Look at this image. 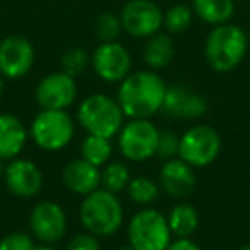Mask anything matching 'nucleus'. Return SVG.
Wrapping results in <instances>:
<instances>
[{
	"mask_svg": "<svg viewBox=\"0 0 250 250\" xmlns=\"http://www.w3.org/2000/svg\"><path fill=\"white\" fill-rule=\"evenodd\" d=\"M167 83L156 70H136L130 72L117 91V101L125 118H153L161 113Z\"/></svg>",
	"mask_w": 250,
	"mask_h": 250,
	"instance_id": "f257e3e1",
	"label": "nucleus"
},
{
	"mask_svg": "<svg viewBox=\"0 0 250 250\" xmlns=\"http://www.w3.org/2000/svg\"><path fill=\"white\" fill-rule=\"evenodd\" d=\"M124 206L117 194L101 187L83 197L79 206V221L84 231L98 238L115 235L124 225Z\"/></svg>",
	"mask_w": 250,
	"mask_h": 250,
	"instance_id": "f03ea898",
	"label": "nucleus"
},
{
	"mask_svg": "<svg viewBox=\"0 0 250 250\" xmlns=\"http://www.w3.org/2000/svg\"><path fill=\"white\" fill-rule=\"evenodd\" d=\"M249 36L240 26L229 22L214 26L204 45V55L209 67L219 74L235 70L249 52Z\"/></svg>",
	"mask_w": 250,
	"mask_h": 250,
	"instance_id": "7ed1b4c3",
	"label": "nucleus"
},
{
	"mask_svg": "<svg viewBox=\"0 0 250 250\" xmlns=\"http://www.w3.org/2000/svg\"><path fill=\"white\" fill-rule=\"evenodd\" d=\"M77 122L91 136L113 139L125 124V115L117 98L103 93L86 96L77 106Z\"/></svg>",
	"mask_w": 250,
	"mask_h": 250,
	"instance_id": "20e7f679",
	"label": "nucleus"
},
{
	"mask_svg": "<svg viewBox=\"0 0 250 250\" xmlns=\"http://www.w3.org/2000/svg\"><path fill=\"white\" fill-rule=\"evenodd\" d=\"M76 122L67 110H40L29 127V137L46 153L62 151L72 143Z\"/></svg>",
	"mask_w": 250,
	"mask_h": 250,
	"instance_id": "39448f33",
	"label": "nucleus"
},
{
	"mask_svg": "<svg viewBox=\"0 0 250 250\" xmlns=\"http://www.w3.org/2000/svg\"><path fill=\"white\" fill-rule=\"evenodd\" d=\"M127 238L136 250H167L173 235L167 216L149 206L134 212L129 219Z\"/></svg>",
	"mask_w": 250,
	"mask_h": 250,
	"instance_id": "423d86ee",
	"label": "nucleus"
},
{
	"mask_svg": "<svg viewBox=\"0 0 250 250\" xmlns=\"http://www.w3.org/2000/svg\"><path fill=\"white\" fill-rule=\"evenodd\" d=\"M160 129L151 118H127L117 134V144L120 154L127 161L144 163L156 156Z\"/></svg>",
	"mask_w": 250,
	"mask_h": 250,
	"instance_id": "0eeeda50",
	"label": "nucleus"
},
{
	"mask_svg": "<svg viewBox=\"0 0 250 250\" xmlns=\"http://www.w3.org/2000/svg\"><path fill=\"white\" fill-rule=\"evenodd\" d=\"M221 147L223 143L218 130L211 125L199 124L180 136L178 158H182L192 168H204L218 160Z\"/></svg>",
	"mask_w": 250,
	"mask_h": 250,
	"instance_id": "6e6552de",
	"label": "nucleus"
},
{
	"mask_svg": "<svg viewBox=\"0 0 250 250\" xmlns=\"http://www.w3.org/2000/svg\"><path fill=\"white\" fill-rule=\"evenodd\" d=\"M67 214L55 201H40L29 212V231L40 243L55 245L67 235Z\"/></svg>",
	"mask_w": 250,
	"mask_h": 250,
	"instance_id": "1a4fd4ad",
	"label": "nucleus"
},
{
	"mask_svg": "<svg viewBox=\"0 0 250 250\" xmlns=\"http://www.w3.org/2000/svg\"><path fill=\"white\" fill-rule=\"evenodd\" d=\"M91 67L101 81L120 84L130 74L132 57L118 42L100 43L91 53Z\"/></svg>",
	"mask_w": 250,
	"mask_h": 250,
	"instance_id": "9d476101",
	"label": "nucleus"
},
{
	"mask_svg": "<svg viewBox=\"0 0 250 250\" xmlns=\"http://www.w3.org/2000/svg\"><path fill=\"white\" fill-rule=\"evenodd\" d=\"M163 11L151 0H129L120 12L124 31L134 38H151L163 28Z\"/></svg>",
	"mask_w": 250,
	"mask_h": 250,
	"instance_id": "9b49d317",
	"label": "nucleus"
},
{
	"mask_svg": "<svg viewBox=\"0 0 250 250\" xmlns=\"http://www.w3.org/2000/svg\"><path fill=\"white\" fill-rule=\"evenodd\" d=\"M77 98V83L65 72H50L36 84L35 100L40 110H67Z\"/></svg>",
	"mask_w": 250,
	"mask_h": 250,
	"instance_id": "f8f14e48",
	"label": "nucleus"
},
{
	"mask_svg": "<svg viewBox=\"0 0 250 250\" xmlns=\"http://www.w3.org/2000/svg\"><path fill=\"white\" fill-rule=\"evenodd\" d=\"M35 65V46L26 36L9 35L0 42V76L22 79Z\"/></svg>",
	"mask_w": 250,
	"mask_h": 250,
	"instance_id": "ddd939ff",
	"label": "nucleus"
},
{
	"mask_svg": "<svg viewBox=\"0 0 250 250\" xmlns=\"http://www.w3.org/2000/svg\"><path fill=\"white\" fill-rule=\"evenodd\" d=\"M2 180H4L7 190L19 199L36 197L43 190V184H45L42 168L35 161L19 156L5 165Z\"/></svg>",
	"mask_w": 250,
	"mask_h": 250,
	"instance_id": "4468645a",
	"label": "nucleus"
},
{
	"mask_svg": "<svg viewBox=\"0 0 250 250\" xmlns=\"http://www.w3.org/2000/svg\"><path fill=\"white\" fill-rule=\"evenodd\" d=\"M208 108V100L201 93H195L185 84H170L161 113L173 120H199L206 115Z\"/></svg>",
	"mask_w": 250,
	"mask_h": 250,
	"instance_id": "2eb2a0df",
	"label": "nucleus"
},
{
	"mask_svg": "<svg viewBox=\"0 0 250 250\" xmlns=\"http://www.w3.org/2000/svg\"><path fill=\"white\" fill-rule=\"evenodd\" d=\"M160 184L161 190L177 201H184L194 192L197 184L195 168L185 163L182 158L163 161V167L160 170Z\"/></svg>",
	"mask_w": 250,
	"mask_h": 250,
	"instance_id": "dca6fc26",
	"label": "nucleus"
},
{
	"mask_svg": "<svg viewBox=\"0 0 250 250\" xmlns=\"http://www.w3.org/2000/svg\"><path fill=\"white\" fill-rule=\"evenodd\" d=\"M62 182L67 190L86 197L87 194L101 187V168L94 167L83 158H76L63 167Z\"/></svg>",
	"mask_w": 250,
	"mask_h": 250,
	"instance_id": "f3484780",
	"label": "nucleus"
},
{
	"mask_svg": "<svg viewBox=\"0 0 250 250\" xmlns=\"http://www.w3.org/2000/svg\"><path fill=\"white\" fill-rule=\"evenodd\" d=\"M29 130L19 117L0 113V160L11 161L24 151Z\"/></svg>",
	"mask_w": 250,
	"mask_h": 250,
	"instance_id": "a211bd4d",
	"label": "nucleus"
},
{
	"mask_svg": "<svg viewBox=\"0 0 250 250\" xmlns=\"http://www.w3.org/2000/svg\"><path fill=\"white\" fill-rule=\"evenodd\" d=\"M173 238H190L199 228V212L190 202L180 201L170 209L167 216Z\"/></svg>",
	"mask_w": 250,
	"mask_h": 250,
	"instance_id": "6ab92c4d",
	"label": "nucleus"
},
{
	"mask_svg": "<svg viewBox=\"0 0 250 250\" xmlns=\"http://www.w3.org/2000/svg\"><path fill=\"white\" fill-rule=\"evenodd\" d=\"M175 57V45L171 36L165 33H156L144 46V62L151 70H161L171 63Z\"/></svg>",
	"mask_w": 250,
	"mask_h": 250,
	"instance_id": "aec40b11",
	"label": "nucleus"
},
{
	"mask_svg": "<svg viewBox=\"0 0 250 250\" xmlns=\"http://www.w3.org/2000/svg\"><path fill=\"white\" fill-rule=\"evenodd\" d=\"M194 14L201 21L211 26H221L229 22L235 14L233 0H194Z\"/></svg>",
	"mask_w": 250,
	"mask_h": 250,
	"instance_id": "412c9836",
	"label": "nucleus"
},
{
	"mask_svg": "<svg viewBox=\"0 0 250 250\" xmlns=\"http://www.w3.org/2000/svg\"><path fill=\"white\" fill-rule=\"evenodd\" d=\"M161 194V187L158 182H154L153 178L144 177V175H139V177L130 178L129 185H127V195L129 199L137 206H143V208H149L151 204L160 199Z\"/></svg>",
	"mask_w": 250,
	"mask_h": 250,
	"instance_id": "4be33fe9",
	"label": "nucleus"
},
{
	"mask_svg": "<svg viewBox=\"0 0 250 250\" xmlns=\"http://www.w3.org/2000/svg\"><path fill=\"white\" fill-rule=\"evenodd\" d=\"M111 154H113V146H111V139L108 137L87 134L86 139L81 143V158L98 168L104 167L111 160Z\"/></svg>",
	"mask_w": 250,
	"mask_h": 250,
	"instance_id": "5701e85b",
	"label": "nucleus"
},
{
	"mask_svg": "<svg viewBox=\"0 0 250 250\" xmlns=\"http://www.w3.org/2000/svg\"><path fill=\"white\" fill-rule=\"evenodd\" d=\"M130 178V170L124 161H108L104 167H101V188L108 192L118 195L127 190Z\"/></svg>",
	"mask_w": 250,
	"mask_h": 250,
	"instance_id": "b1692460",
	"label": "nucleus"
},
{
	"mask_svg": "<svg viewBox=\"0 0 250 250\" xmlns=\"http://www.w3.org/2000/svg\"><path fill=\"white\" fill-rule=\"evenodd\" d=\"M91 65V55L81 46H72V48L65 50L60 59V67L62 72L69 74L70 77H79L87 67Z\"/></svg>",
	"mask_w": 250,
	"mask_h": 250,
	"instance_id": "393cba45",
	"label": "nucleus"
},
{
	"mask_svg": "<svg viewBox=\"0 0 250 250\" xmlns=\"http://www.w3.org/2000/svg\"><path fill=\"white\" fill-rule=\"evenodd\" d=\"M192 19H194V11L188 5L178 4L168 9L167 14L163 16V26L173 35H180L190 28Z\"/></svg>",
	"mask_w": 250,
	"mask_h": 250,
	"instance_id": "a878e982",
	"label": "nucleus"
},
{
	"mask_svg": "<svg viewBox=\"0 0 250 250\" xmlns=\"http://www.w3.org/2000/svg\"><path fill=\"white\" fill-rule=\"evenodd\" d=\"M94 31H96V36H98V40H100V43L117 42L120 33L124 31L120 16L113 14V12H103V14L96 19Z\"/></svg>",
	"mask_w": 250,
	"mask_h": 250,
	"instance_id": "bb28decb",
	"label": "nucleus"
},
{
	"mask_svg": "<svg viewBox=\"0 0 250 250\" xmlns=\"http://www.w3.org/2000/svg\"><path fill=\"white\" fill-rule=\"evenodd\" d=\"M178 151H180V136H177L171 130H160L156 158H160L161 161L173 160V158H178Z\"/></svg>",
	"mask_w": 250,
	"mask_h": 250,
	"instance_id": "cd10ccee",
	"label": "nucleus"
},
{
	"mask_svg": "<svg viewBox=\"0 0 250 250\" xmlns=\"http://www.w3.org/2000/svg\"><path fill=\"white\" fill-rule=\"evenodd\" d=\"M35 236L26 231H11L0 238V250H35Z\"/></svg>",
	"mask_w": 250,
	"mask_h": 250,
	"instance_id": "c85d7f7f",
	"label": "nucleus"
},
{
	"mask_svg": "<svg viewBox=\"0 0 250 250\" xmlns=\"http://www.w3.org/2000/svg\"><path fill=\"white\" fill-rule=\"evenodd\" d=\"M65 250H101L100 238L87 231L77 233L67 242Z\"/></svg>",
	"mask_w": 250,
	"mask_h": 250,
	"instance_id": "c756f323",
	"label": "nucleus"
},
{
	"mask_svg": "<svg viewBox=\"0 0 250 250\" xmlns=\"http://www.w3.org/2000/svg\"><path fill=\"white\" fill-rule=\"evenodd\" d=\"M167 250H202L192 238H173Z\"/></svg>",
	"mask_w": 250,
	"mask_h": 250,
	"instance_id": "7c9ffc66",
	"label": "nucleus"
},
{
	"mask_svg": "<svg viewBox=\"0 0 250 250\" xmlns=\"http://www.w3.org/2000/svg\"><path fill=\"white\" fill-rule=\"evenodd\" d=\"M35 250H59L55 245H46V243H40L35 247Z\"/></svg>",
	"mask_w": 250,
	"mask_h": 250,
	"instance_id": "2f4dec72",
	"label": "nucleus"
},
{
	"mask_svg": "<svg viewBox=\"0 0 250 250\" xmlns=\"http://www.w3.org/2000/svg\"><path fill=\"white\" fill-rule=\"evenodd\" d=\"M4 171H5V161L0 160V180L4 178Z\"/></svg>",
	"mask_w": 250,
	"mask_h": 250,
	"instance_id": "473e14b6",
	"label": "nucleus"
},
{
	"mask_svg": "<svg viewBox=\"0 0 250 250\" xmlns=\"http://www.w3.org/2000/svg\"><path fill=\"white\" fill-rule=\"evenodd\" d=\"M4 89H5V77L0 76V96L4 94Z\"/></svg>",
	"mask_w": 250,
	"mask_h": 250,
	"instance_id": "72a5a7b5",
	"label": "nucleus"
},
{
	"mask_svg": "<svg viewBox=\"0 0 250 250\" xmlns=\"http://www.w3.org/2000/svg\"><path fill=\"white\" fill-rule=\"evenodd\" d=\"M117 250H136V249H134V247H132V245H129V243H127V245L120 247V249H117Z\"/></svg>",
	"mask_w": 250,
	"mask_h": 250,
	"instance_id": "f704fd0d",
	"label": "nucleus"
},
{
	"mask_svg": "<svg viewBox=\"0 0 250 250\" xmlns=\"http://www.w3.org/2000/svg\"><path fill=\"white\" fill-rule=\"evenodd\" d=\"M236 250H250V243H247V245H242V247H238Z\"/></svg>",
	"mask_w": 250,
	"mask_h": 250,
	"instance_id": "c9c22d12",
	"label": "nucleus"
},
{
	"mask_svg": "<svg viewBox=\"0 0 250 250\" xmlns=\"http://www.w3.org/2000/svg\"><path fill=\"white\" fill-rule=\"evenodd\" d=\"M249 48H250V42H249Z\"/></svg>",
	"mask_w": 250,
	"mask_h": 250,
	"instance_id": "e433bc0d",
	"label": "nucleus"
}]
</instances>
